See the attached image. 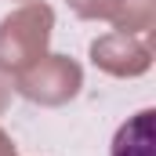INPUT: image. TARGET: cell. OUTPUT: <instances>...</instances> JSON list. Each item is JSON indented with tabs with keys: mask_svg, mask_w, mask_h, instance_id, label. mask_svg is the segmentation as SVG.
Segmentation results:
<instances>
[{
	"mask_svg": "<svg viewBox=\"0 0 156 156\" xmlns=\"http://www.w3.org/2000/svg\"><path fill=\"white\" fill-rule=\"evenodd\" d=\"M91 62L116 80H134L153 69V44L138 33L113 29L91 44Z\"/></svg>",
	"mask_w": 156,
	"mask_h": 156,
	"instance_id": "3957f363",
	"label": "cell"
},
{
	"mask_svg": "<svg viewBox=\"0 0 156 156\" xmlns=\"http://www.w3.org/2000/svg\"><path fill=\"white\" fill-rule=\"evenodd\" d=\"M109 156H156V109H142L120 123Z\"/></svg>",
	"mask_w": 156,
	"mask_h": 156,
	"instance_id": "277c9868",
	"label": "cell"
},
{
	"mask_svg": "<svg viewBox=\"0 0 156 156\" xmlns=\"http://www.w3.org/2000/svg\"><path fill=\"white\" fill-rule=\"evenodd\" d=\"M80 18H91V22H109L113 11H116V0H66Z\"/></svg>",
	"mask_w": 156,
	"mask_h": 156,
	"instance_id": "8992f818",
	"label": "cell"
},
{
	"mask_svg": "<svg viewBox=\"0 0 156 156\" xmlns=\"http://www.w3.org/2000/svg\"><path fill=\"white\" fill-rule=\"evenodd\" d=\"M80 87H83V69L69 55H44L29 69L15 73V91L37 105H47V109L73 102Z\"/></svg>",
	"mask_w": 156,
	"mask_h": 156,
	"instance_id": "7a4b0ae2",
	"label": "cell"
},
{
	"mask_svg": "<svg viewBox=\"0 0 156 156\" xmlns=\"http://www.w3.org/2000/svg\"><path fill=\"white\" fill-rule=\"evenodd\" d=\"M55 29V11L44 0H26L0 22V69L22 73L47 55V40Z\"/></svg>",
	"mask_w": 156,
	"mask_h": 156,
	"instance_id": "6da1fadb",
	"label": "cell"
},
{
	"mask_svg": "<svg viewBox=\"0 0 156 156\" xmlns=\"http://www.w3.org/2000/svg\"><path fill=\"white\" fill-rule=\"evenodd\" d=\"M0 156H18V149H15V142H11V134L0 127Z\"/></svg>",
	"mask_w": 156,
	"mask_h": 156,
	"instance_id": "ba28073f",
	"label": "cell"
},
{
	"mask_svg": "<svg viewBox=\"0 0 156 156\" xmlns=\"http://www.w3.org/2000/svg\"><path fill=\"white\" fill-rule=\"evenodd\" d=\"M109 22L123 33L149 37L156 26V0H116V11H113Z\"/></svg>",
	"mask_w": 156,
	"mask_h": 156,
	"instance_id": "5b68a950",
	"label": "cell"
},
{
	"mask_svg": "<svg viewBox=\"0 0 156 156\" xmlns=\"http://www.w3.org/2000/svg\"><path fill=\"white\" fill-rule=\"evenodd\" d=\"M11 94H15L11 73H4V69H0V116H4V113H7V105H11Z\"/></svg>",
	"mask_w": 156,
	"mask_h": 156,
	"instance_id": "52a82bcc",
	"label": "cell"
}]
</instances>
